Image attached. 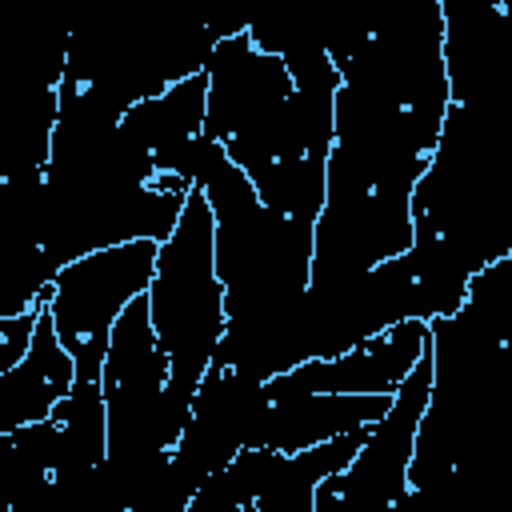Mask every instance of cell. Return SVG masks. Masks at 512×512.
<instances>
[{
  "label": "cell",
  "instance_id": "6da1fadb",
  "mask_svg": "<svg viewBox=\"0 0 512 512\" xmlns=\"http://www.w3.org/2000/svg\"><path fill=\"white\" fill-rule=\"evenodd\" d=\"M144 304L156 344L168 356V408L188 420L196 384L224 336V284L212 260V208L200 188H188L172 232L156 244Z\"/></svg>",
  "mask_w": 512,
  "mask_h": 512
},
{
  "label": "cell",
  "instance_id": "7a4b0ae2",
  "mask_svg": "<svg viewBox=\"0 0 512 512\" xmlns=\"http://www.w3.org/2000/svg\"><path fill=\"white\" fill-rule=\"evenodd\" d=\"M156 264V240H124L108 248H92L56 268L44 312L76 364V376L100 380V364L108 352V336L116 316L144 296Z\"/></svg>",
  "mask_w": 512,
  "mask_h": 512
},
{
  "label": "cell",
  "instance_id": "3957f363",
  "mask_svg": "<svg viewBox=\"0 0 512 512\" xmlns=\"http://www.w3.org/2000/svg\"><path fill=\"white\" fill-rule=\"evenodd\" d=\"M432 384V356L428 348L412 364V372L396 384L380 420L364 428L356 456L316 484L312 512H396L408 496V460L416 444V424Z\"/></svg>",
  "mask_w": 512,
  "mask_h": 512
},
{
  "label": "cell",
  "instance_id": "277c9868",
  "mask_svg": "<svg viewBox=\"0 0 512 512\" xmlns=\"http://www.w3.org/2000/svg\"><path fill=\"white\" fill-rule=\"evenodd\" d=\"M264 404H268L264 380L216 360L208 364V372L196 384L188 420L168 452V468H164L168 512H188L192 492L212 472H220L240 448H248Z\"/></svg>",
  "mask_w": 512,
  "mask_h": 512
},
{
  "label": "cell",
  "instance_id": "5b68a950",
  "mask_svg": "<svg viewBox=\"0 0 512 512\" xmlns=\"http://www.w3.org/2000/svg\"><path fill=\"white\" fill-rule=\"evenodd\" d=\"M428 348V320H400L336 356L300 360L264 380V396H296V392H360V396H392L396 384L412 372L420 352Z\"/></svg>",
  "mask_w": 512,
  "mask_h": 512
},
{
  "label": "cell",
  "instance_id": "8992f818",
  "mask_svg": "<svg viewBox=\"0 0 512 512\" xmlns=\"http://www.w3.org/2000/svg\"><path fill=\"white\" fill-rule=\"evenodd\" d=\"M392 396H360V392H296L268 400L248 448H276V452H300L308 444L344 436L352 428H368L384 416Z\"/></svg>",
  "mask_w": 512,
  "mask_h": 512
},
{
  "label": "cell",
  "instance_id": "52a82bcc",
  "mask_svg": "<svg viewBox=\"0 0 512 512\" xmlns=\"http://www.w3.org/2000/svg\"><path fill=\"white\" fill-rule=\"evenodd\" d=\"M72 380H76V364L64 352V344L40 304V316H36L24 356L0 372V432L48 420L52 408L68 396Z\"/></svg>",
  "mask_w": 512,
  "mask_h": 512
},
{
  "label": "cell",
  "instance_id": "ba28073f",
  "mask_svg": "<svg viewBox=\"0 0 512 512\" xmlns=\"http://www.w3.org/2000/svg\"><path fill=\"white\" fill-rule=\"evenodd\" d=\"M204 100H208V80L204 72H192L184 80H172L164 92L128 104L120 124L156 164L204 132Z\"/></svg>",
  "mask_w": 512,
  "mask_h": 512
},
{
  "label": "cell",
  "instance_id": "9c48e42d",
  "mask_svg": "<svg viewBox=\"0 0 512 512\" xmlns=\"http://www.w3.org/2000/svg\"><path fill=\"white\" fill-rule=\"evenodd\" d=\"M52 424H56V464H52V476H80V472L104 464L108 420H104L100 380L76 376L68 396L52 408Z\"/></svg>",
  "mask_w": 512,
  "mask_h": 512
},
{
  "label": "cell",
  "instance_id": "30bf717a",
  "mask_svg": "<svg viewBox=\"0 0 512 512\" xmlns=\"http://www.w3.org/2000/svg\"><path fill=\"white\" fill-rule=\"evenodd\" d=\"M52 276L56 264L44 252L40 236L8 208H0V316H20L40 308Z\"/></svg>",
  "mask_w": 512,
  "mask_h": 512
},
{
  "label": "cell",
  "instance_id": "8fae6325",
  "mask_svg": "<svg viewBox=\"0 0 512 512\" xmlns=\"http://www.w3.org/2000/svg\"><path fill=\"white\" fill-rule=\"evenodd\" d=\"M56 128V88H32L0 108V180L40 172Z\"/></svg>",
  "mask_w": 512,
  "mask_h": 512
},
{
  "label": "cell",
  "instance_id": "7c38bea8",
  "mask_svg": "<svg viewBox=\"0 0 512 512\" xmlns=\"http://www.w3.org/2000/svg\"><path fill=\"white\" fill-rule=\"evenodd\" d=\"M36 316H40V308L20 312V316H0V372L24 356L32 328H36Z\"/></svg>",
  "mask_w": 512,
  "mask_h": 512
}]
</instances>
